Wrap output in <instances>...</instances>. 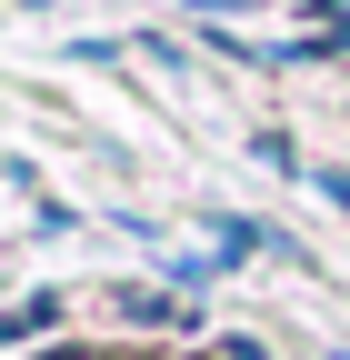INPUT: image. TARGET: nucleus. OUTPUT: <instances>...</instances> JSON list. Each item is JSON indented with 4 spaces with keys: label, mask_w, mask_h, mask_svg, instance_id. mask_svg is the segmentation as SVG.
<instances>
[{
    "label": "nucleus",
    "mask_w": 350,
    "mask_h": 360,
    "mask_svg": "<svg viewBox=\"0 0 350 360\" xmlns=\"http://www.w3.org/2000/svg\"><path fill=\"white\" fill-rule=\"evenodd\" d=\"M110 321H130V330H200L170 290H110Z\"/></svg>",
    "instance_id": "f257e3e1"
},
{
    "label": "nucleus",
    "mask_w": 350,
    "mask_h": 360,
    "mask_svg": "<svg viewBox=\"0 0 350 360\" xmlns=\"http://www.w3.org/2000/svg\"><path fill=\"white\" fill-rule=\"evenodd\" d=\"M200 11H221V0H200Z\"/></svg>",
    "instance_id": "423d86ee"
},
{
    "label": "nucleus",
    "mask_w": 350,
    "mask_h": 360,
    "mask_svg": "<svg viewBox=\"0 0 350 360\" xmlns=\"http://www.w3.org/2000/svg\"><path fill=\"white\" fill-rule=\"evenodd\" d=\"M40 330H60V290H30V300L0 310V350H20V340H40Z\"/></svg>",
    "instance_id": "f03ea898"
},
{
    "label": "nucleus",
    "mask_w": 350,
    "mask_h": 360,
    "mask_svg": "<svg viewBox=\"0 0 350 360\" xmlns=\"http://www.w3.org/2000/svg\"><path fill=\"white\" fill-rule=\"evenodd\" d=\"M340 360H350V350H340Z\"/></svg>",
    "instance_id": "0eeeda50"
},
{
    "label": "nucleus",
    "mask_w": 350,
    "mask_h": 360,
    "mask_svg": "<svg viewBox=\"0 0 350 360\" xmlns=\"http://www.w3.org/2000/svg\"><path fill=\"white\" fill-rule=\"evenodd\" d=\"M40 360H130V350H40Z\"/></svg>",
    "instance_id": "39448f33"
},
{
    "label": "nucleus",
    "mask_w": 350,
    "mask_h": 360,
    "mask_svg": "<svg viewBox=\"0 0 350 360\" xmlns=\"http://www.w3.org/2000/svg\"><path fill=\"white\" fill-rule=\"evenodd\" d=\"M221 360H271V340H250V330H231V340H221Z\"/></svg>",
    "instance_id": "7ed1b4c3"
},
{
    "label": "nucleus",
    "mask_w": 350,
    "mask_h": 360,
    "mask_svg": "<svg viewBox=\"0 0 350 360\" xmlns=\"http://www.w3.org/2000/svg\"><path fill=\"white\" fill-rule=\"evenodd\" d=\"M320 191H330V200H340V210H350V170H320Z\"/></svg>",
    "instance_id": "20e7f679"
}]
</instances>
